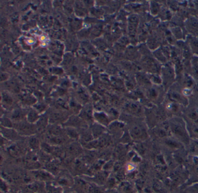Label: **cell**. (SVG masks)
Here are the masks:
<instances>
[{"instance_id": "obj_3", "label": "cell", "mask_w": 198, "mask_h": 193, "mask_svg": "<svg viewBox=\"0 0 198 193\" xmlns=\"http://www.w3.org/2000/svg\"><path fill=\"white\" fill-rule=\"evenodd\" d=\"M28 145L31 150H35L38 149L41 147V144L40 143L38 138L34 137H32L29 140Z\"/></svg>"}, {"instance_id": "obj_4", "label": "cell", "mask_w": 198, "mask_h": 193, "mask_svg": "<svg viewBox=\"0 0 198 193\" xmlns=\"http://www.w3.org/2000/svg\"><path fill=\"white\" fill-rule=\"evenodd\" d=\"M8 150L10 155L13 157H18L21 153L20 148L16 145H12L9 147Z\"/></svg>"}, {"instance_id": "obj_6", "label": "cell", "mask_w": 198, "mask_h": 193, "mask_svg": "<svg viewBox=\"0 0 198 193\" xmlns=\"http://www.w3.org/2000/svg\"><path fill=\"white\" fill-rule=\"evenodd\" d=\"M38 119V113L35 111H31L27 115V120L30 123H34Z\"/></svg>"}, {"instance_id": "obj_2", "label": "cell", "mask_w": 198, "mask_h": 193, "mask_svg": "<svg viewBox=\"0 0 198 193\" xmlns=\"http://www.w3.org/2000/svg\"><path fill=\"white\" fill-rule=\"evenodd\" d=\"M19 131L18 133L19 134H22L28 135L29 133H31L33 132L34 129L33 127L30 126V124H27V123H22L19 125Z\"/></svg>"}, {"instance_id": "obj_5", "label": "cell", "mask_w": 198, "mask_h": 193, "mask_svg": "<svg viewBox=\"0 0 198 193\" xmlns=\"http://www.w3.org/2000/svg\"><path fill=\"white\" fill-rule=\"evenodd\" d=\"M94 116L97 120L101 124L107 125L108 124V119L107 116L102 113H96L94 114Z\"/></svg>"}, {"instance_id": "obj_7", "label": "cell", "mask_w": 198, "mask_h": 193, "mask_svg": "<svg viewBox=\"0 0 198 193\" xmlns=\"http://www.w3.org/2000/svg\"><path fill=\"white\" fill-rule=\"evenodd\" d=\"M81 148L80 147H79V145L76 144H72L70 147H69V151L71 154L73 155H76L80 153Z\"/></svg>"}, {"instance_id": "obj_1", "label": "cell", "mask_w": 198, "mask_h": 193, "mask_svg": "<svg viewBox=\"0 0 198 193\" xmlns=\"http://www.w3.org/2000/svg\"><path fill=\"white\" fill-rule=\"evenodd\" d=\"M33 173H34V176L41 180H48L49 179H52V176L49 172L45 171H39L35 170Z\"/></svg>"}, {"instance_id": "obj_10", "label": "cell", "mask_w": 198, "mask_h": 193, "mask_svg": "<svg viewBox=\"0 0 198 193\" xmlns=\"http://www.w3.org/2000/svg\"><path fill=\"white\" fill-rule=\"evenodd\" d=\"M3 101L8 104H10L12 102V99L10 96H8L6 94H4L3 96Z\"/></svg>"}, {"instance_id": "obj_8", "label": "cell", "mask_w": 198, "mask_h": 193, "mask_svg": "<svg viewBox=\"0 0 198 193\" xmlns=\"http://www.w3.org/2000/svg\"><path fill=\"white\" fill-rule=\"evenodd\" d=\"M67 134L68 135L69 137H70L71 138H73V139H77L78 137H79V136L77 134V133L75 130H72V129H70V130L69 129L67 131Z\"/></svg>"}, {"instance_id": "obj_9", "label": "cell", "mask_w": 198, "mask_h": 193, "mask_svg": "<svg viewBox=\"0 0 198 193\" xmlns=\"http://www.w3.org/2000/svg\"><path fill=\"white\" fill-rule=\"evenodd\" d=\"M4 120H2L1 123L2 125H3L4 127H8V129H9L10 127H12V124L10 123V122L8 119H4Z\"/></svg>"}]
</instances>
